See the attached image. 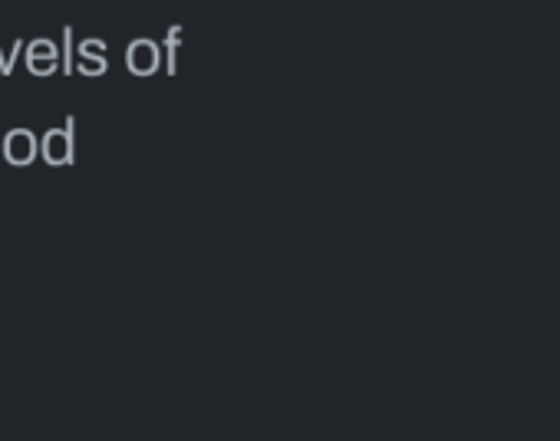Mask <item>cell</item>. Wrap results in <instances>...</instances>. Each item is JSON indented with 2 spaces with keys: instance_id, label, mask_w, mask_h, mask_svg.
Returning <instances> with one entry per match:
<instances>
[{
  "instance_id": "6da1fadb",
  "label": "cell",
  "mask_w": 560,
  "mask_h": 441,
  "mask_svg": "<svg viewBox=\"0 0 560 441\" xmlns=\"http://www.w3.org/2000/svg\"><path fill=\"white\" fill-rule=\"evenodd\" d=\"M126 67L132 76H152L162 67V44L139 37L126 47Z\"/></svg>"
},
{
  "instance_id": "7a4b0ae2",
  "label": "cell",
  "mask_w": 560,
  "mask_h": 441,
  "mask_svg": "<svg viewBox=\"0 0 560 441\" xmlns=\"http://www.w3.org/2000/svg\"><path fill=\"white\" fill-rule=\"evenodd\" d=\"M24 60L34 76H50L60 67V47L47 37L31 40V44H24Z\"/></svg>"
},
{
  "instance_id": "3957f363",
  "label": "cell",
  "mask_w": 560,
  "mask_h": 441,
  "mask_svg": "<svg viewBox=\"0 0 560 441\" xmlns=\"http://www.w3.org/2000/svg\"><path fill=\"white\" fill-rule=\"evenodd\" d=\"M73 57H77V70L83 76H103L106 67H109V57H106V44L100 37H90V40H80L73 47Z\"/></svg>"
},
{
  "instance_id": "277c9868",
  "label": "cell",
  "mask_w": 560,
  "mask_h": 441,
  "mask_svg": "<svg viewBox=\"0 0 560 441\" xmlns=\"http://www.w3.org/2000/svg\"><path fill=\"white\" fill-rule=\"evenodd\" d=\"M73 122H67V129H54L47 139H44V155L57 165H67L73 158Z\"/></svg>"
},
{
  "instance_id": "5b68a950",
  "label": "cell",
  "mask_w": 560,
  "mask_h": 441,
  "mask_svg": "<svg viewBox=\"0 0 560 441\" xmlns=\"http://www.w3.org/2000/svg\"><path fill=\"white\" fill-rule=\"evenodd\" d=\"M37 152V139L27 132V129H14L8 139H4V155L14 162V165H27Z\"/></svg>"
},
{
  "instance_id": "8992f818",
  "label": "cell",
  "mask_w": 560,
  "mask_h": 441,
  "mask_svg": "<svg viewBox=\"0 0 560 441\" xmlns=\"http://www.w3.org/2000/svg\"><path fill=\"white\" fill-rule=\"evenodd\" d=\"M182 37H185V31L182 27H168V37H165V57H168V63H165V70L168 73H175V57H178V47H182Z\"/></svg>"
}]
</instances>
